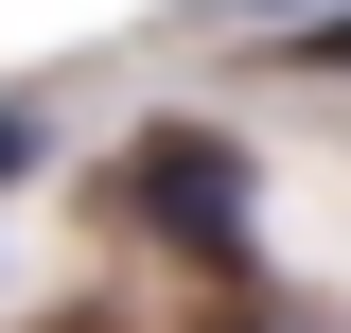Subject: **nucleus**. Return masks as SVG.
Segmentation results:
<instances>
[{
    "instance_id": "1",
    "label": "nucleus",
    "mask_w": 351,
    "mask_h": 333,
    "mask_svg": "<svg viewBox=\"0 0 351 333\" xmlns=\"http://www.w3.org/2000/svg\"><path fill=\"white\" fill-rule=\"evenodd\" d=\"M141 210H158L193 263H246V158H228L211 123H158L141 140Z\"/></svg>"
},
{
    "instance_id": "2",
    "label": "nucleus",
    "mask_w": 351,
    "mask_h": 333,
    "mask_svg": "<svg viewBox=\"0 0 351 333\" xmlns=\"http://www.w3.org/2000/svg\"><path fill=\"white\" fill-rule=\"evenodd\" d=\"M0 175H36V106H18V88H0Z\"/></svg>"
},
{
    "instance_id": "3",
    "label": "nucleus",
    "mask_w": 351,
    "mask_h": 333,
    "mask_svg": "<svg viewBox=\"0 0 351 333\" xmlns=\"http://www.w3.org/2000/svg\"><path fill=\"white\" fill-rule=\"evenodd\" d=\"M299 53H316V71H351V18H316V36H299Z\"/></svg>"
}]
</instances>
